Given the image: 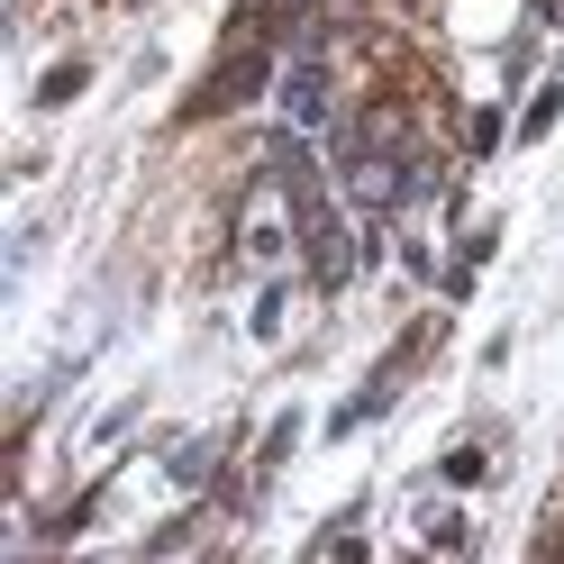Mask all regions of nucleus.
Instances as JSON below:
<instances>
[{
    "label": "nucleus",
    "mask_w": 564,
    "mask_h": 564,
    "mask_svg": "<svg viewBox=\"0 0 564 564\" xmlns=\"http://www.w3.org/2000/svg\"><path fill=\"white\" fill-rule=\"evenodd\" d=\"M292 119H319V74H292Z\"/></svg>",
    "instance_id": "obj_1"
}]
</instances>
